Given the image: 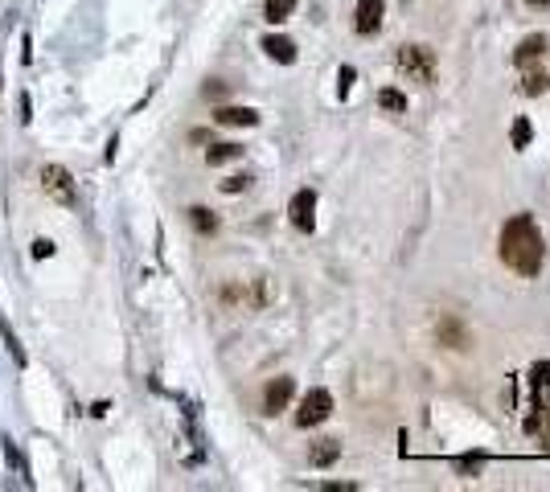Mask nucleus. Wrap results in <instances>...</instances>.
Wrapping results in <instances>:
<instances>
[{
  "mask_svg": "<svg viewBox=\"0 0 550 492\" xmlns=\"http://www.w3.org/2000/svg\"><path fill=\"white\" fill-rule=\"evenodd\" d=\"M501 259L505 267H514L518 275L534 279L547 263V242H542V230L530 213H518L501 226Z\"/></svg>",
  "mask_w": 550,
  "mask_h": 492,
  "instance_id": "1",
  "label": "nucleus"
},
{
  "mask_svg": "<svg viewBox=\"0 0 550 492\" xmlns=\"http://www.w3.org/2000/svg\"><path fill=\"white\" fill-rule=\"evenodd\" d=\"M395 62H399V70H403L407 78H415V82H423V86L436 82V70H440L436 49H427V45H399Z\"/></svg>",
  "mask_w": 550,
  "mask_h": 492,
  "instance_id": "2",
  "label": "nucleus"
},
{
  "mask_svg": "<svg viewBox=\"0 0 550 492\" xmlns=\"http://www.w3.org/2000/svg\"><path fill=\"white\" fill-rule=\"evenodd\" d=\"M41 189L58 201V205H74L78 201V185H74V177H70V168H62V164H41Z\"/></svg>",
  "mask_w": 550,
  "mask_h": 492,
  "instance_id": "3",
  "label": "nucleus"
},
{
  "mask_svg": "<svg viewBox=\"0 0 550 492\" xmlns=\"http://www.w3.org/2000/svg\"><path fill=\"white\" fill-rule=\"evenodd\" d=\"M329 415H333V394L316 386V390H308V394L300 398V411H296V427H321Z\"/></svg>",
  "mask_w": 550,
  "mask_h": 492,
  "instance_id": "4",
  "label": "nucleus"
},
{
  "mask_svg": "<svg viewBox=\"0 0 550 492\" xmlns=\"http://www.w3.org/2000/svg\"><path fill=\"white\" fill-rule=\"evenodd\" d=\"M288 218H292V226L296 230H312L316 226V193L312 189H300L296 197H292V205H288Z\"/></svg>",
  "mask_w": 550,
  "mask_h": 492,
  "instance_id": "5",
  "label": "nucleus"
},
{
  "mask_svg": "<svg viewBox=\"0 0 550 492\" xmlns=\"http://www.w3.org/2000/svg\"><path fill=\"white\" fill-rule=\"evenodd\" d=\"M292 394H296V382H292V378H271L267 390H263V415H279V411H288Z\"/></svg>",
  "mask_w": 550,
  "mask_h": 492,
  "instance_id": "6",
  "label": "nucleus"
},
{
  "mask_svg": "<svg viewBox=\"0 0 550 492\" xmlns=\"http://www.w3.org/2000/svg\"><path fill=\"white\" fill-rule=\"evenodd\" d=\"M386 21V0H358V16H353V29L358 33H378Z\"/></svg>",
  "mask_w": 550,
  "mask_h": 492,
  "instance_id": "7",
  "label": "nucleus"
},
{
  "mask_svg": "<svg viewBox=\"0 0 550 492\" xmlns=\"http://www.w3.org/2000/svg\"><path fill=\"white\" fill-rule=\"evenodd\" d=\"M547 49H550V37L547 33H530V37H522L518 41V49H514V66H534V62H542L547 57Z\"/></svg>",
  "mask_w": 550,
  "mask_h": 492,
  "instance_id": "8",
  "label": "nucleus"
},
{
  "mask_svg": "<svg viewBox=\"0 0 550 492\" xmlns=\"http://www.w3.org/2000/svg\"><path fill=\"white\" fill-rule=\"evenodd\" d=\"M436 337H440V345H448V349H468V345H473L468 328H464L456 316H444V320L436 324Z\"/></svg>",
  "mask_w": 550,
  "mask_h": 492,
  "instance_id": "9",
  "label": "nucleus"
},
{
  "mask_svg": "<svg viewBox=\"0 0 550 492\" xmlns=\"http://www.w3.org/2000/svg\"><path fill=\"white\" fill-rule=\"evenodd\" d=\"M263 53L271 62H279V66H292L296 62V41L292 37H279V33H267L263 37Z\"/></svg>",
  "mask_w": 550,
  "mask_h": 492,
  "instance_id": "10",
  "label": "nucleus"
},
{
  "mask_svg": "<svg viewBox=\"0 0 550 492\" xmlns=\"http://www.w3.org/2000/svg\"><path fill=\"white\" fill-rule=\"evenodd\" d=\"M214 123H222V127H255L259 123V111L255 107H218L214 111Z\"/></svg>",
  "mask_w": 550,
  "mask_h": 492,
  "instance_id": "11",
  "label": "nucleus"
},
{
  "mask_svg": "<svg viewBox=\"0 0 550 492\" xmlns=\"http://www.w3.org/2000/svg\"><path fill=\"white\" fill-rule=\"evenodd\" d=\"M341 460V439H316L312 448H308V464L312 468H329V464H337Z\"/></svg>",
  "mask_w": 550,
  "mask_h": 492,
  "instance_id": "12",
  "label": "nucleus"
},
{
  "mask_svg": "<svg viewBox=\"0 0 550 492\" xmlns=\"http://www.w3.org/2000/svg\"><path fill=\"white\" fill-rule=\"evenodd\" d=\"M530 386H534V406H550V361H538L530 370Z\"/></svg>",
  "mask_w": 550,
  "mask_h": 492,
  "instance_id": "13",
  "label": "nucleus"
},
{
  "mask_svg": "<svg viewBox=\"0 0 550 492\" xmlns=\"http://www.w3.org/2000/svg\"><path fill=\"white\" fill-rule=\"evenodd\" d=\"M534 411H538V415L526 419V435H538V439L550 448V406H534Z\"/></svg>",
  "mask_w": 550,
  "mask_h": 492,
  "instance_id": "14",
  "label": "nucleus"
},
{
  "mask_svg": "<svg viewBox=\"0 0 550 492\" xmlns=\"http://www.w3.org/2000/svg\"><path fill=\"white\" fill-rule=\"evenodd\" d=\"M378 107L390 111V115H407V94L395 90V86H382V90H378Z\"/></svg>",
  "mask_w": 550,
  "mask_h": 492,
  "instance_id": "15",
  "label": "nucleus"
},
{
  "mask_svg": "<svg viewBox=\"0 0 550 492\" xmlns=\"http://www.w3.org/2000/svg\"><path fill=\"white\" fill-rule=\"evenodd\" d=\"M547 86H550V74H547V70H542V66H538V70H534V66H526V78H522V94H542Z\"/></svg>",
  "mask_w": 550,
  "mask_h": 492,
  "instance_id": "16",
  "label": "nucleus"
},
{
  "mask_svg": "<svg viewBox=\"0 0 550 492\" xmlns=\"http://www.w3.org/2000/svg\"><path fill=\"white\" fill-rule=\"evenodd\" d=\"M242 156V144H214L210 152H205V160L218 168V164H230V160H238Z\"/></svg>",
  "mask_w": 550,
  "mask_h": 492,
  "instance_id": "17",
  "label": "nucleus"
},
{
  "mask_svg": "<svg viewBox=\"0 0 550 492\" xmlns=\"http://www.w3.org/2000/svg\"><path fill=\"white\" fill-rule=\"evenodd\" d=\"M189 222H193L197 234H214V230H218V218H214V209H205V205H193V209H189Z\"/></svg>",
  "mask_w": 550,
  "mask_h": 492,
  "instance_id": "18",
  "label": "nucleus"
},
{
  "mask_svg": "<svg viewBox=\"0 0 550 492\" xmlns=\"http://www.w3.org/2000/svg\"><path fill=\"white\" fill-rule=\"evenodd\" d=\"M292 12H296V0H267V4H263V16H267L271 25H284Z\"/></svg>",
  "mask_w": 550,
  "mask_h": 492,
  "instance_id": "19",
  "label": "nucleus"
},
{
  "mask_svg": "<svg viewBox=\"0 0 550 492\" xmlns=\"http://www.w3.org/2000/svg\"><path fill=\"white\" fill-rule=\"evenodd\" d=\"M0 337H4V349H8V357L16 361V365H25V349H21V341H16V333H12V324L0 316Z\"/></svg>",
  "mask_w": 550,
  "mask_h": 492,
  "instance_id": "20",
  "label": "nucleus"
},
{
  "mask_svg": "<svg viewBox=\"0 0 550 492\" xmlns=\"http://www.w3.org/2000/svg\"><path fill=\"white\" fill-rule=\"evenodd\" d=\"M0 452H4V460H8V468H12L16 476H25V456L16 452V443H12L8 435H0Z\"/></svg>",
  "mask_w": 550,
  "mask_h": 492,
  "instance_id": "21",
  "label": "nucleus"
},
{
  "mask_svg": "<svg viewBox=\"0 0 550 492\" xmlns=\"http://www.w3.org/2000/svg\"><path fill=\"white\" fill-rule=\"evenodd\" d=\"M530 135H534V127H530V119H518V123H514V148L522 152V148L530 144Z\"/></svg>",
  "mask_w": 550,
  "mask_h": 492,
  "instance_id": "22",
  "label": "nucleus"
},
{
  "mask_svg": "<svg viewBox=\"0 0 550 492\" xmlns=\"http://www.w3.org/2000/svg\"><path fill=\"white\" fill-rule=\"evenodd\" d=\"M242 189H251V177H247V172L226 177V181H222V193H242Z\"/></svg>",
  "mask_w": 550,
  "mask_h": 492,
  "instance_id": "23",
  "label": "nucleus"
},
{
  "mask_svg": "<svg viewBox=\"0 0 550 492\" xmlns=\"http://www.w3.org/2000/svg\"><path fill=\"white\" fill-rule=\"evenodd\" d=\"M481 464H485V456H464V460H456V472L477 476V472H481Z\"/></svg>",
  "mask_w": 550,
  "mask_h": 492,
  "instance_id": "24",
  "label": "nucleus"
},
{
  "mask_svg": "<svg viewBox=\"0 0 550 492\" xmlns=\"http://www.w3.org/2000/svg\"><path fill=\"white\" fill-rule=\"evenodd\" d=\"M353 78H358V70H353V66H341V74H337V90H341V94H349Z\"/></svg>",
  "mask_w": 550,
  "mask_h": 492,
  "instance_id": "25",
  "label": "nucleus"
},
{
  "mask_svg": "<svg viewBox=\"0 0 550 492\" xmlns=\"http://www.w3.org/2000/svg\"><path fill=\"white\" fill-rule=\"evenodd\" d=\"M49 255H53V242L49 238H37L33 242V259H49Z\"/></svg>",
  "mask_w": 550,
  "mask_h": 492,
  "instance_id": "26",
  "label": "nucleus"
},
{
  "mask_svg": "<svg viewBox=\"0 0 550 492\" xmlns=\"http://www.w3.org/2000/svg\"><path fill=\"white\" fill-rule=\"evenodd\" d=\"M226 94V82H205V99H222Z\"/></svg>",
  "mask_w": 550,
  "mask_h": 492,
  "instance_id": "27",
  "label": "nucleus"
},
{
  "mask_svg": "<svg viewBox=\"0 0 550 492\" xmlns=\"http://www.w3.org/2000/svg\"><path fill=\"white\" fill-rule=\"evenodd\" d=\"M33 115H29V94H21V123H29Z\"/></svg>",
  "mask_w": 550,
  "mask_h": 492,
  "instance_id": "28",
  "label": "nucleus"
},
{
  "mask_svg": "<svg viewBox=\"0 0 550 492\" xmlns=\"http://www.w3.org/2000/svg\"><path fill=\"white\" fill-rule=\"evenodd\" d=\"M530 8H550V0H526Z\"/></svg>",
  "mask_w": 550,
  "mask_h": 492,
  "instance_id": "29",
  "label": "nucleus"
}]
</instances>
